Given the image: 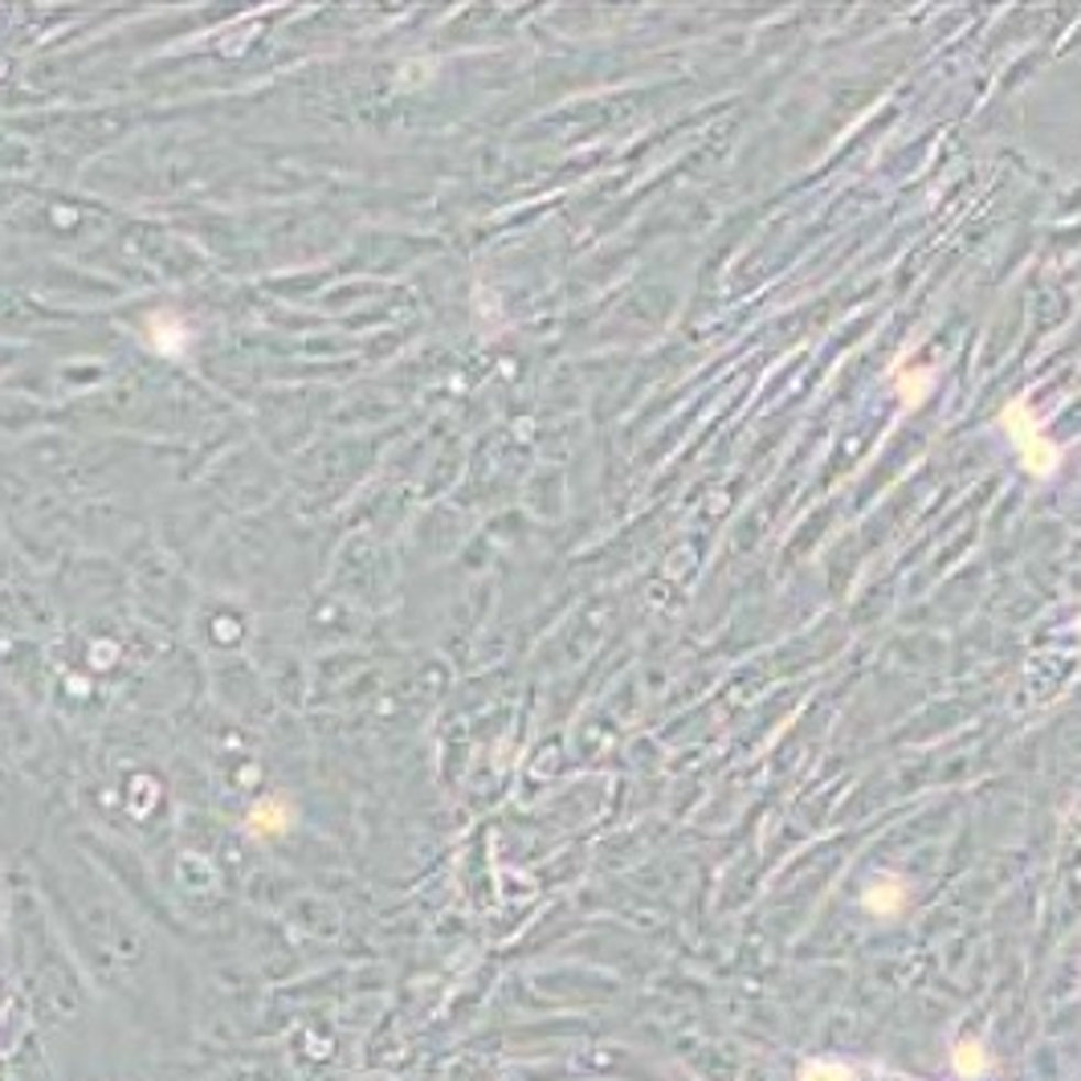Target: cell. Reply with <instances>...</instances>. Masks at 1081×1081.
Listing matches in <instances>:
<instances>
[{"mask_svg":"<svg viewBox=\"0 0 1081 1081\" xmlns=\"http://www.w3.org/2000/svg\"><path fill=\"white\" fill-rule=\"evenodd\" d=\"M291 829V808L282 800H262V805L250 812V832L253 837H277V832Z\"/></svg>","mask_w":1081,"mask_h":1081,"instance_id":"obj_4","label":"cell"},{"mask_svg":"<svg viewBox=\"0 0 1081 1081\" xmlns=\"http://www.w3.org/2000/svg\"><path fill=\"white\" fill-rule=\"evenodd\" d=\"M1000 429L1008 433L1016 458H1020V466H1025L1033 478H1053L1057 466H1061V449L1049 441L1040 416L1033 413L1025 401H1013L1004 413H1000Z\"/></svg>","mask_w":1081,"mask_h":1081,"instance_id":"obj_1","label":"cell"},{"mask_svg":"<svg viewBox=\"0 0 1081 1081\" xmlns=\"http://www.w3.org/2000/svg\"><path fill=\"white\" fill-rule=\"evenodd\" d=\"M987 1069V1053L975 1045V1040H963L956 1049V1073L959 1078H980Z\"/></svg>","mask_w":1081,"mask_h":1081,"instance_id":"obj_5","label":"cell"},{"mask_svg":"<svg viewBox=\"0 0 1081 1081\" xmlns=\"http://www.w3.org/2000/svg\"><path fill=\"white\" fill-rule=\"evenodd\" d=\"M865 906H870L874 915H898L902 906H906V886H902V877H877L874 886L865 889Z\"/></svg>","mask_w":1081,"mask_h":1081,"instance_id":"obj_3","label":"cell"},{"mask_svg":"<svg viewBox=\"0 0 1081 1081\" xmlns=\"http://www.w3.org/2000/svg\"><path fill=\"white\" fill-rule=\"evenodd\" d=\"M894 389H898V396H902L906 408H915V404L927 401L930 389H935V368H898V375H894Z\"/></svg>","mask_w":1081,"mask_h":1081,"instance_id":"obj_2","label":"cell"},{"mask_svg":"<svg viewBox=\"0 0 1081 1081\" xmlns=\"http://www.w3.org/2000/svg\"><path fill=\"white\" fill-rule=\"evenodd\" d=\"M800 1081H853L845 1066H837V1061H808L800 1069Z\"/></svg>","mask_w":1081,"mask_h":1081,"instance_id":"obj_6","label":"cell"}]
</instances>
